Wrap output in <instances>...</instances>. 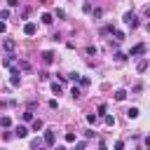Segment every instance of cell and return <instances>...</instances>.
<instances>
[{
    "label": "cell",
    "instance_id": "cell-1",
    "mask_svg": "<svg viewBox=\"0 0 150 150\" xmlns=\"http://www.w3.org/2000/svg\"><path fill=\"white\" fill-rule=\"evenodd\" d=\"M124 23H127V26H131V28H136L141 21H138V16H136L134 12H127V14H124Z\"/></svg>",
    "mask_w": 150,
    "mask_h": 150
},
{
    "label": "cell",
    "instance_id": "cell-2",
    "mask_svg": "<svg viewBox=\"0 0 150 150\" xmlns=\"http://www.w3.org/2000/svg\"><path fill=\"white\" fill-rule=\"evenodd\" d=\"M54 141H56V136H54V129H47V131H45V138H42V143L52 148V145H54Z\"/></svg>",
    "mask_w": 150,
    "mask_h": 150
},
{
    "label": "cell",
    "instance_id": "cell-3",
    "mask_svg": "<svg viewBox=\"0 0 150 150\" xmlns=\"http://www.w3.org/2000/svg\"><path fill=\"white\" fill-rule=\"evenodd\" d=\"M145 49H148V47H145V45L141 42V45H136V47H131V52H129V56H138V54H145Z\"/></svg>",
    "mask_w": 150,
    "mask_h": 150
},
{
    "label": "cell",
    "instance_id": "cell-4",
    "mask_svg": "<svg viewBox=\"0 0 150 150\" xmlns=\"http://www.w3.org/2000/svg\"><path fill=\"white\" fill-rule=\"evenodd\" d=\"M9 84H12V87H19V84H21V77H19V70H16V68H12V77H9Z\"/></svg>",
    "mask_w": 150,
    "mask_h": 150
},
{
    "label": "cell",
    "instance_id": "cell-5",
    "mask_svg": "<svg viewBox=\"0 0 150 150\" xmlns=\"http://www.w3.org/2000/svg\"><path fill=\"white\" fill-rule=\"evenodd\" d=\"M14 136H19V138H26V136H28V127H23V124H19V127L14 129Z\"/></svg>",
    "mask_w": 150,
    "mask_h": 150
},
{
    "label": "cell",
    "instance_id": "cell-6",
    "mask_svg": "<svg viewBox=\"0 0 150 150\" xmlns=\"http://www.w3.org/2000/svg\"><path fill=\"white\" fill-rule=\"evenodd\" d=\"M35 30H38L35 23H23V33H26V35H35Z\"/></svg>",
    "mask_w": 150,
    "mask_h": 150
},
{
    "label": "cell",
    "instance_id": "cell-7",
    "mask_svg": "<svg viewBox=\"0 0 150 150\" xmlns=\"http://www.w3.org/2000/svg\"><path fill=\"white\" fill-rule=\"evenodd\" d=\"M42 61H45L47 66H49V63H54V52H49V49H47V52H42Z\"/></svg>",
    "mask_w": 150,
    "mask_h": 150
},
{
    "label": "cell",
    "instance_id": "cell-8",
    "mask_svg": "<svg viewBox=\"0 0 150 150\" xmlns=\"http://www.w3.org/2000/svg\"><path fill=\"white\" fill-rule=\"evenodd\" d=\"M2 47H5V49H7V52H14V47H16V42H14V40H12V38H7V40H5V42H2Z\"/></svg>",
    "mask_w": 150,
    "mask_h": 150
},
{
    "label": "cell",
    "instance_id": "cell-9",
    "mask_svg": "<svg viewBox=\"0 0 150 150\" xmlns=\"http://www.w3.org/2000/svg\"><path fill=\"white\" fill-rule=\"evenodd\" d=\"M42 145H45L42 138H33V141H30V150H42Z\"/></svg>",
    "mask_w": 150,
    "mask_h": 150
},
{
    "label": "cell",
    "instance_id": "cell-10",
    "mask_svg": "<svg viewBox=\"0 0 150 150\" xmlns=\"http://www.w3.org/2000/svg\"><path fill=\"white\" fill-rule=\"evenodd\" d=\"M145 68H148V59H141V61L136 63V70H138V73H143Z\"/></svg>",
    "mask_w": 150,
    "mask_h": 150
},
{
    "label": "cell",
    "instance_id": "cell-11",
    "mask_svg": "<svg viewBox=\"0 0 150 150\" xmlns=\"http://www.w3.org/2000/svg\"><path fill=\"white\" fill-rule=\"evenodd\" d=\"M112 96H115V101H124V98H127V91H124V89H117Z\"/></svg>",
    "mask_w": 150,
    "mask_h": 150
},
{
    "label": "cell",
    "instance_id": "cell-12",
    "mask_svg": "<svg viewBox=\"0 0 150 150\" xmlns=\"http://www.w3.org/2000/svg\"><path fill=\"white\" fill-rule=\"evenodd\" d=\"M127 117H129V120H136V117H138V108H129V110H127Z\"/></svg>",
    "mask_w": 150,
    "mask_h": 150
},
{
    "label": "cell",
    "instance_id": "cell-13",
    "mask_svg": "<svg viewBox=\"0 0 150 150\" xmlns=\"http://www.w3.org/2000/svg\"><path fill=\"white\" fill-rule=\"evenodd\" d=\"M103 122H105L108 127H115V117H112V115H103Z\"/></svg>",
    "mask_w": 150,
    "mask_h": 150
},
{
    "label": "cell",
    "instance_id": "cell-14",
    "mask_svg": "<svg viewBox=\"0 0 150 150\" xmlns=\"http://www.w3.org/2000/svg\"><path fill=\"white\" fill-rule=\"evenodd\" d=\"M42 127H45V122H42V120H33V131H40Z\"/></svg>",
    "mask_w": 150,
    "mask_h": 150
},
{
    "label": "cell",
    "instance_id": "cell-15",
    "mask_svg": "<svg viewBox=\"0 0 150 150\" xmlns=\"http://www.w3.org/2000/svg\"><path fill=\"white\" fill-rule=\"evenodd\" d=\"M108 33H115V26H103L101 28V35H108Z\"/></svg>",
    "mask_w": 150,
    "mask_h": 150
},
{
    "label": "cell",
    "instance_id": "cell-16",
    "mask_svg": "<svg viewBox=\"0 0 150 150\" xmlns=\"http://www.w3.org/2000/svg\"><path fill=\"white\" fill-rule=\"evenodd\" d=\"M112 35H115V42H122V40H124V33H122V30H117V28H115V33H112Z\"/></svg>",
    "mask_w": 150,
    "mask_h": 150
},
{
    "label": "cell",
    "instance_id": "cell-17",
    "mask_svg": "<svg viewBox=\"0 0 150 150\" xmlns=\"http://www.w3.org/2000/svg\"><path fill=\"white\" fill-rule=\"evenodd\" d=\"M40 19H42V23H52V14H47V12L40 14Z\"/></svg>",
    "mask_w": 150,
    "mask_h": 150
},
{
    "label": "cell",
    "instance_id": "cell-18",
    "mask_svg": "<svg viewBox=\"0 0 150 150\" xmlns=\"http://www.w3.org/2000/svg\"><path fill=\"white\" fill-rule=\"evenodd\" d=\"M52 91L54 94H61V82H52Z\"/></svg>",
    "mask_w": 150,
    "mask_h": 150
},
{
    "label": "cell",
    "instance_id": "cell-19",
    "mask_svg": "<svg viewBox=\"0 0 150 150\" xmlns=\"http://www.w3.org/2000/svg\"><path fill=\"white\" fill-rule=\"evenodd\" d=\"M105 110H108V108H105V103H101V105H98V112H96V117H98V115H101V117H103V115H108Z\"/></svg>",
    "mask_w": 150,
    "mask_h": 150
},
{
    "label": "cell",
    "instance_id": "cell-20",
    "mask_svg": "<svg viewBox=\"0 0 150 150\" xmlns=\"http://www.w3.org/2000/svg\"><path fill=\"white\" fill-rule=\"evenodd\" d=\"M0 127H12V120L9 117H0Z\"/></svg>",
    "mask_w": 150,
    "mask_h": 150
},
{
    "label": "cell",
    "instance_id": "cell-21",
    "mask_svg": "<svg viewBox=\"0 0 150 150\" xmlns=\"http://www.w3.org/2000/svg\"><path fill=\"white\" fill-rule=\"evenodd\" d=\"M12 61H14V56L9 54V56H5V59H2V66H12Z\"/></svg>",
    "mask_w": 150,
    "mask_h": 150
},
{
    "label": "cell",
    "instance_id": "cell-22",
    "mask_svg": "<svg viewBox=\"0 0 150 150\" xmlns=\"http://www.w3.org/2000/svg\"><path fill=\"white\" fill-rule=\"evenodd\" d=\"M80 94H82V91H80L77 87H73V89H70V96H73V98H80Z\"/></svg>",
    "mask_w": 150,
    "mask_h": 150
},
{
    "label": "cell",
    "instance_id": "cell-23",
    "mask_svg": "<svg viewBox=\"0 0 150 150\" xmlns=\"http://www.w3.org/2000/svg\"><path fill=\"white\" fill-rule=\"evenodd\" d=\"M96 52H98V49H96L94 45H89V47H87V54H91V56H96Z\"/></svg>",
    "mask_w": 150,
    "mask_h": 150
},
{
    "label": "cell",
    "instance_id": "cell-24",
    "mask_svg": "<svg viewBox=\"0 0 150 150\" xmlns=\"http://www.w3.org/2000/svg\"><path fill=\"white\" fill-rule=\"evenodd\" d=\"M23 120H26V122H33V112L26 110V112H23Z\"/></svg>",
    "mask_w": 150,
    "mask_h": 150
},
{
    "label": "cell",
    "instance_id": "cell-25",
    "mask_svg": "<svg viewBox=\"0 0 150 150\" xmlns=\"http://www.w3.org/2000/svg\"><path fill=\"white\" fill-rule=\"evenodd\" d=\"M87 122H89V124H96V115L89 112V115H87Z\"/></svg>",
    "mask_w": 150,
    "mask_h": 150
},
{
    "label": "cell",
    "instance_id": "cell-26",
    "mask_svg": "<svg viewBox=\"0 0 150 150\" xmlns=\"http://www.w3.org/2000/svg\"><path fill=\"white\" fill-rule=\"evenodd\" d=\"M66 141H68V143H75V134L68 131V134H66Z\"/></svg>",
    "mask_w": 150,
    "mask_h": 150
},
{
    "label": "cell",
    "instance_id": "cell-27",
    "mask_svg": "<svg viewBox=\"0 0 150 150\" xmlns=\"http://www.w3.org/2000/svg\"><path fill=\"white\" fill-rule=\"evenodd\" d=\"M19 66H21L23 70H30V63H28V61H19Z\"/></svg>",
    "mask_w": 150,
    "mask_h": 150
},
{
    "label": "cell",
    "instance_id": "cell-28",
    "mask_svg": "<svg viewBox=\"0 0 150 150\" xmlns=\"http://www.w3.org/2000/svg\"><path fill=\"white\" fill-rule=\"evenodd\" d=\"M68 77H70V80H73V82H80V73H70V75H68Z\"/></svg>",
    "mask_w": 150,
    "mask_h": 150
},
{
    "label": "cell",
    "instance_id": "cell-29",
    "mask_svg": "<svg viewBox=\"0 0 150 150\" xmlns=\"http://www.w3.org/2000/svg\"><path fill=\"white\" fill-rule=\"evenodd\" d=\"M0 19H9V9H2L0 12Z\"/></svg>",
    "mask_w": 150,
    "mask_h": 150
},
{
    "label": "cell",
    "instance_id": "cell-30",
    "mask_svg": "<svg viewBox=\"0 0 150 150\" xmlns=\"http://www.w3.org/2000/svg\"><path fill=\"white\" fill-rule=\"evenodd\" d=\"M115 150H124V141H117L115 143Z\"/></svg>",
    "mask_w": 150,
    "mask_h": 150
},
{
    "label": "cell",
    "instance_id": "cell-31",
    "mask_svg": "<svg viewBox=\"0 0 150 150\" xmlns=\"http://www.w3.org/2000/svg\"><path fill=\"white\" fill-rule=\"evenodd\" d=\"M7 5H9V7H16V5H19V0H7Z\"/></svg>",
    "mask_w": 150,
    "mask_h": 150
},
{
    "label": "cell",
    "instance_id": "cell-32",
    "mask_svg": "<svg viewBox=\"0 0 150 150\" xmlns=\"http://www.w3.org/2000/svg\"><path fill=\"white\" fill-rule=\"evenodd\" d=\"M5 30H7V23H5V21H0V33H5Z\"/></svg>",
    "mask_w": 150,
    "mask_h": 150
},
{
    "label": "cell",
    "instance_id": "cell-33",
    "mask_svg": "<svg viewBox=\"0 0 150 150\" xmlns=\"http://www.w3.org/2000/svg\"><path fill=\"white\" fill-rule=\"evenodd\" d=\"M98 150H108V148H105V143H103V141H101V143H98Z\"/></svg>",
    "mask_w": 150,
    "mask_h": 150
},
{
    "label": "cell",
    "instance_id": "cell-34",
    "mask_svg": "<svg viewBox=\"0 0 150 150\" xmlns=\"http://www.w3.org/2000/svg\"><path fill=\"white\" fill-rule=\"evenodd\" d=\"M54 150H66V148H63V145H59V148H54Z\"/></svg>",
    "mask_w": 150,
    "mask_h": 150
},
{
    "label": "cell",
    "instance_id": "cell-35",
    "mask_svg": "<svg viewBox=\"0 0 150 150\" xmlns=\"http://www.w3.org/2000/svg\"><path fill=\"white\" fill-rule=\"evenodd\" d=\"M40 2H47V0H40Z\"/></svg>",
    "mask_w": 150,
    "mask_h": 150
}]
</instances>
